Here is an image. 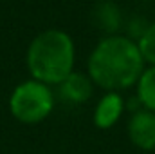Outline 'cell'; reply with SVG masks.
Segmentation results:
<instances>
[{"instance_id": "cell-4", "label": "cell", "mask_w": 155, "mask_h": 154, "mask_svg": "<svg viewBox=\"0 0 155 154\" xmlns=\"http://www.w3.org/2000/svg\"><path fill=\"white\" fill-rule=\"evenodd\" d=\"M126 134L130 143L139 151H155V113L143 107L134 111L126 123Z\"/></svg>"}, {"instance_id": "cell-3", "label": "cell", "mask_w": 155, "mask_h": 154, "mask_svg": "<svg viewBox=\"0 0 155 154\" xmlns=\"http://www.w3.org/2000/svg\"><path fill=\"white\" fill-rule=\"evenodd\" d=\"M54 109V94L49 85L38 80H25L15 87L9 98V111L25 125L41 123Z\"/></svg>"}, {"instance_id": "cell-7", "label": "cell", "mask_w": 155, "mask_h": 154, "mask_svg": "<svg viewBox=\"0 0 155 154\" xmlns=\"http://www.w3.org/2000/svg\"><path fill=\"white\" fill-rule=\"evenodd\" d=\"M135 96L143 109L155 113V65H146L135 83Z\"/></svg>"}, {"instance_id": "cell-1", "label": "cell", "mask_w": 155, "mask_h": 154, "mask_svg": "<svg viewBox=\"0 0 155 154\" xmlns=\"http://www.w3.org/2000/svg\"><path fill=\"white\" fill-rule=\"evenodd\" d=\"M146 64L141 56L137 42L124 35H107L88 54L87 75L94 87L105 93H121L135 87Z\"/></svg>"}, {"instance_id": "cell-2", "label": "cell", "mask_w": 155, "mask_h": 154, "mask_svg": "<svg viewBox=\"0 0 155 154\" xmlns=\"http://www.w3.org/2000/svg\"><path fill=\"white\" fill-rule=\"evenodd\" d=\"M27 69L33 80L58 85L74 71L76 45L63 29H47L36 35L27 47Z\"/></svg>"}, {"instance_id": "cell-8", "label": "cell", "mask_w": 155, "mask_h": 154, "mask_svg": "<svg viewBox=\"0 0 155 154\" xmlns=\"http://www.w3.org/2000/svg\"><path fill=\"white\" fill-rule=\"evenodd\" d=\"M94 20L97 22L99 27H103L108 35H116V31L121 26V13L114 2L103 0L96 5L94 11Z\"/></svg>"}, {"instance_id": "cell-9", "label": "cell", "mask_w": 155, "mask_h": 154, "mask_svg": "<svg viewBox=\"0 0 155 154\" xmlns=\"http://www.w3.org/2000/svg\"><path fill=\"white\" fill-rule=\"evenodd\" d=\"M135 42H137V47L141 51V56H143L144 64L155 65V22L146 26Z\"/></svg>"}, {"instance_id": "cell-6", "label": "cell", "mask_w": 155, "mask_h": 154, "mask_svg": "<svg viewBox=\"0 0 155 154\" xmlns=\"http://www.w3.org/2000/svg\"><path fill=\"white\" fill-rule=\"evenodd\" d=\"M94 83L88 78V75L72 71L63 82L58 83V94L65 103L71 105H81L92 98Z\"/></svg>"}, {"instance_id": "cell-5", "label": "cell", "mask_w": 155, "mask_h": 154, "mask_svg": "<svg viewBox=\"0 0 155 154\" xmlns=\"http://www.w3.org/2000/svg\"><path fill=\"white\" fill-rule=\"evenodd\" d=\"M123 113H124L123 94L108 91L97 100V103L94 107V113H92V123L99 131H108L121 120Z\"/></svg>"}]
</instances>
